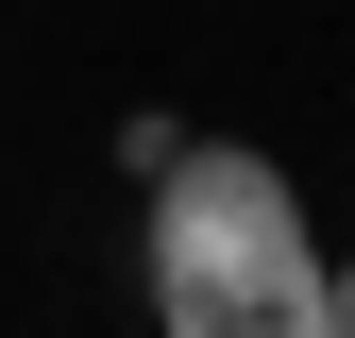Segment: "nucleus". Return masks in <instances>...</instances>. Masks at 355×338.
Wrapping results in <instances>:
<instances>
[{
    "instance_id": "1",
    "label": "nucleus",
    "mask_w": 355,
    "mask_h": 338,
    "mask_svg": "<svg viewBox=\"0 0 355 338\" xmlns=\"http://www.w3.org/2000/svg\"><path fill=\"white\" fill-rule=\"evenodd\" d=\"M153 321L169 338H338V271L271 152L187 136L153 169Z\"/></svg>"
},
{
    "instance_id": "2",
    "label": "nucleus",
    "mask_w": 355,
    "mask_h": 338,
    "mask_svg": "<svg viewBox=\"0 0 355 338\" xmlns=\"http://www.w3.org/2000/svg\"><path fill=\"white\" fill-rule=\"evenodd\" d=\"M338 338H355V271H338Z\"/></svg>"
}]
</instances>
